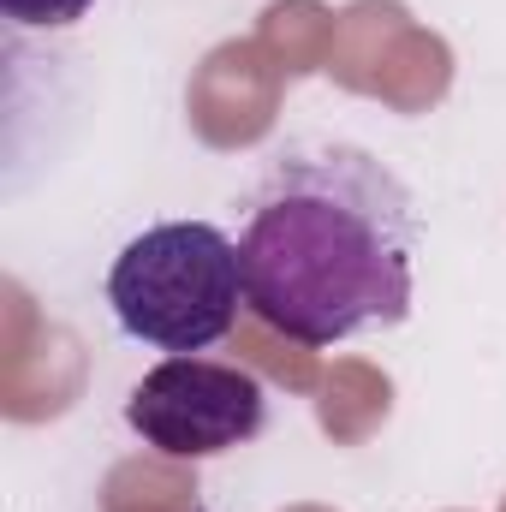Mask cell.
Here are the masks:
<instances>
[{
	"mask_svg": "<svg viewBox=\"0 0 506 512\" xmlns=\"http://www.w3.org/2000/svg\"><path fill=\"white\" fill-rule=\"evenodd\" d=\"M245 310L298 346H340L411 316L417 203L358 143L268 155L239 227Z\"/></svg>",
	"mask_w": 506,
	"mask_h": 512,
	"instance_id": "obj_1",
	"label": "cell"
},
{
	"mask_svg": "<svg viewBox=\"0 0 506 512\" xmlns=\"http://www.w3.org/2000/svg\"><path fill=\"white\" fill-rule=\"evenodd\" d=\"M108 310L137 346L191 358L233 334L245 310L239 239L215 221H155L108 268Z\"/></svg>",
	"mask_w": 506,
	"mask_h": 512,
	"instance_id": "obj_2",
	"label": "cell"
},
{
	"mask_svg": "<svg viewBox=\"0 0 506 512\" xmlns=\"http://www.w3.org/2000/svg\"><path fill=\"white\" fill-rule=\"evenodd\" d=\"M126 423L167 459H215L268 429V387L239 364L161 358L126 399Z\"/></svg>",
	"mask_w": 506,
	"mask_h": 512,
	"instance_id": "obj_3",
	"label": "cell"
},
{
	"mask_svg": "<svg viewBox=\"0 0 506 512\" xmlns=\"http://www.w3.org/2000/svg\"><path fill=\"white\" fill-rule=\"evenodd\" d=\"M90 6H96V0H0V12H6L12 24H24V30H66V24H78Z\"/></svg>",
	"mask_w": 506,
	"mask_h": 512,
	"instance_id": "obj_4",
	"label": "cell"
}]
</instances>
